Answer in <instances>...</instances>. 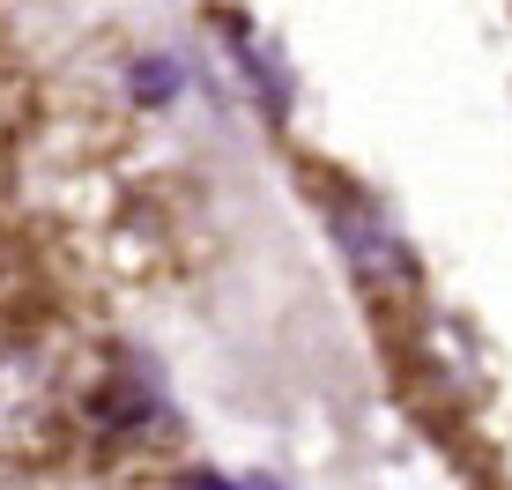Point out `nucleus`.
<instances>
[{
    "instance_id": "f257e3e1",
    "label": "nucleus",
    "mask_w": 512,
    "mask_h": 490,
    "mask_svg": "<svg viewBox=\"0 0 512 490\" xmlns=\"http://www.w3.org/2000/svg\"><path fill=\"white\" fill-rule=\"evenodd\" d=\"M334 238H342V260L357 268V283H372V290H409L416 283L409 238H401L372 201H342L334 208Z\"/></svg>"
},
{
    "instance_id": "f03ea898",
    "label": "nucleus",
    "mask_w": 512,
    "mask_h": 490,
    "mask_svg": "<svg viewBox=\"0 0 512 490\" xmlns=\"http://www.w3.org/2000/svg\"><path fill=\"white\" fill-rule=\"evenodd\" d=\"M238 60H245V82L260 90V112L282 119V112H290V75H282V60L260 38H245V30H238Z\"/></svg>"
},
{
    "instance_id": "7ed1b4c3",
    "label": "nucleus",
    "mask_w": 512,
    "mask_h": 490,
    "mask_svg": "<svg viewBox=\"0 0 512 490\" xmlns=\"http://www.w3.org/2000/svg\"><path fill=\"white\" fill-rule=\"evenodd\" d=\"M141 75H134V97L141 104H164V97H179V60H134Z\"/></svg>"
},
{
    "instance_id": "20e7f679",
    "label": "nucleus",
    "mask_w": 512,
    "mask_h": 490,
    "mask_svg": "<svg viewBox=\"0 0 512 490\" xmlns=\"http://www.w3.org/2000/svg\"><path fill=\"white\" fill-rule=\"evenodd\" d=\"M186 490H275L268 476H186Z\"/></svg>"
}]
</instances>
